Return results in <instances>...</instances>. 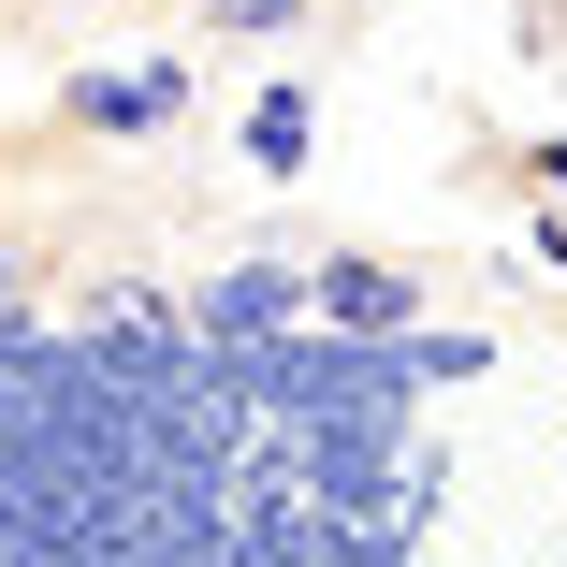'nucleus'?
<instances>
[{
	"mask_svg": "<svg viewBox=\"0 0 567 567\" xmlns=\"http://www.w3.org/2000/svg\"><path fill=\"white\" fill-rule=\"evenodd\" d=\"M189 87H204L189 59H87V73H73V132H87V146H146V132L189 117Z\"/></svg>",
	"mask_w": 567,
	"mask_h": 567,
	"instance_id": "f257e3e1",
	"label": "nucleus"
},
{
	"mask_svg": "<svg viewBox=\"0 0 567 567\" xmlns=\"http://www.w3.org/2000/svg\"><path fill=\"white\" fill-rule=\"evenodd\" d=\"M306 320L320 334H422V262L334 248V262H306Z\"/></svg>",
	"mask_w": 567,
	"mask_h": 567,
	"instance_id": "f03ea898",
	"label": "nucleus"
},
{
	"mask_svg": "<svg viewBox=\"0 0 567 567\" xmlns=\"http://www.w3.org/2000/svg\"><path fill=\"white\" fill-rule=\"evenodd\" d=\"M306 320V262H218L189 291V334H218V350H262V334Z\"/></svg>",
	"mask_w": 567,
	"mask_h": 567,
	"instance_id": "7ed1b4c3",
	"label": "nucleus"
},
{
	"mask_svg": "<svg viewBox=\"0 0 567 567\" xmlns=\"http://www.w3.org/2000/svg\"><path fill=\"white\" fill-rule=\"evenodd\" d=\"M306 161H320V87H306V73H277V87L248 102V175H262V189H291Z\"/></svg>",
	"mask_w": 567,
	"mask_h": 567,
	"instance_id": "20e7f679",
	"label": "nucleus"
},
{
	"mask_svg": "<svg viewBox=\"0 0 567 567\" xmlns=\"http://www.w3.org/2000/svg\"><path fill=\"white\" fill-rule=\"evenodd\" d=\"M408 364H422V393H436V379H481V364H495V334H466V320H422V334H408Z\"/></svg>",
	"mask_w": 567,
	"mask_h": 567,
	"instance_id": "39448f33",
	"label": "nucleus"
},
{
	"mask_svg": "<svg viewBox=\"0 0 567 567\" xmlns=\"http://www.w3.org/2000/svg\"><path fill=\"white\" fill-rule=\"evenodd\" d=\"M218 30H234V44H291V30H306V0H234Z\"/></svg>",
	"mask_w": 567,
	"mask_h": 567,
	"instance_id": "423d86ee",
	"label": "nucleus"
},
{
	"mask_svg": "<svg viewBox=\"0 0 567 567\" xmlns=\"http://www.w3.org/2000/svg\"><path fill=\"white\" fill-rule=\"evenodd\" d=\"M524 161H538V204H567V132H538Z\"/></svg>",
	"mask_w": 567,
	"mask_h": 567,
	"instance_id": "0eeeda50",
	"label": "nucleus"
}]
</instances>
